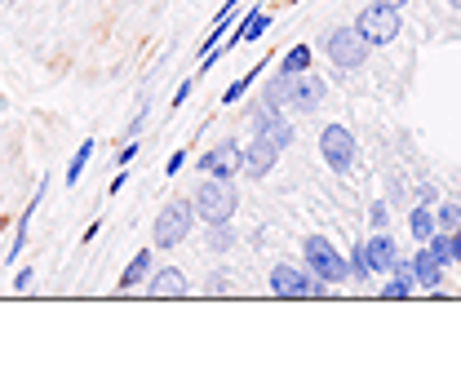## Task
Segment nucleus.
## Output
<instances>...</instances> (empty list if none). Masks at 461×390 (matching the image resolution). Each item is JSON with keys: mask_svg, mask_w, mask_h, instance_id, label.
<instances>
[{"mask_svg": "<svg viewBox=\"0 0 461 390\" xmlns=\"http://www.w3.org/2000/svg\"><path fill=\"white\" fill-rule=\"evenodd\" d=\"M195 218L209 226V222H230L235 209H240V191H235V177H209L195 186Z\"/></svg>", "mask_w": 461, "mask_h": 390, "instance_id": "obj_1", "label": "nucleus"}, {"mask_svg": "<svg viewBox=\"0 0 461 390\" xmlns=\"http://www.w3.org/2000/svg\"><path fill=\"white\" fill-rule=\"evenodd\" d=\"M302 262H306V271H311V276L324 279L329 288L350 279L346 258L338 253V249H333V240H324V235H306V240H302Z\"/></svg>", "mask_w": 461, "mask_h": 390, "instance_id": "obj_2", "label": "nucleus"}, {"mask_svg": "<svg viewBox=\"0 0 461 390\" xmlns=\"http://www.w3.org/2000/svg\"><path fill=\"white\" fill-rule=\"evenodd\" d=\"M191 226H195V204L191 200H169L160 209L156 226H151V240H156V249H177L191 235Z\"/></svg>", "mask_w": 461, "mask_h": 390, "instance_id": "obj_3", "label": "nucleus"}, {"mask_svg": "<svg viewBox=\"0 0 461 390\" xmlns=\"http://www.w3.org/2000/svg\"><path fill=\"white\" fill-rule=\"evenodd\" d=\"M368 41L355 32V23L350 27H333L329 36H324V54L333 58V67H342V71H355V67H364V58H368Z\"/></svg>", "mask_w": 461, "mask_h": 390, "instance_id": "obj_4", "label": "nucleus"}, {"mask_svg": "<svg viewBox=\"0 0 461 390\" xmlns=\"http://www.w3.org/2000/svg\"><path fill=\"white\" fill-rule=\"evenodd\" d=\"M355 32H359L368 45H391V41H400V9H391V5H368V9H359Z\"/></svg>", "mask_w": 461, "mask_h": 390, "instance_id": "obj_5", "label": "nucleus"}, {"mask_svg": "<svg viewBox=\"0 0 461 390\" xmlns=\"http://www.w3.org/2000/svg\"><path fill=\"white\" fill-rule=\"evenodd\" d=\"M271 293H276V297H329V284L315 279L311 271H302V267L280 262V267L271 271Z\"/></svg>", "mask_w": 461, "mask_h": 390, "instance_id": "obj_6", "label": "nucleus"}, {"mask_svg": "<svg viewBox=\"0 0 461 390\" xmlns=\"http://www.w3.org/2000/svg\"><path fill=\"white\" fill-rule=\"evenodd\" d=\"M320 156H324V165L333 168V173H350V168H355V156H359V147H355L350 129L329 124V129L320 133Z\"/></svg>", "mask_w": 461, "mask_h": 390, "instance_id": "obj_7", "label": "nucleus"}, {"mask_svg": "<svg viewBox=\"0 0 461 390\" xmlns=\"http://www.w3.org/2000/svg\"><path fill=\"white\" fill-rule=\"evenodd\" d=\"M200 173H209V177H235L240 168H244V147H235V142H218V147H209L200 160H195Z\"/></svg>", "mask_w": 461, "mask_h": 390, "instance_id": "obj_8", "label": "nucleus"}, {"mask_svg": "<svg viewBox=\"0 0 461 390\" xmlns=\"http://www.w3.org/2000/svg\"><path fill=\"white\" fill-rule=\"evenodd\" d=\"M320 103H324V80H320V76H311V71L288 76V107H297V112H315Z\"/></svg>", "mask_w": 461, "mask_h": 390, "instance_id": "obj_9", "label": "nucleus"}, {"mask_svg": "<svg viewBox=\"0 0 461 390\" xmlns=\"http://www.w3.org/2000/svg\"><path fill=\"white\" fill-rule=\"evenodd\" d=\"M280 151H285V147H276L271 138L253 133V142L244 147V168H240V173H249V177H267V173L276 168V160H280Z\"/></svg>", "mask_w": 461, "mask_h": 390, "instance_id": "obj_10", "label": "nucleus"}, {"mask_svg": "<svg viewBox=\"0 0 461 390\" xmlns=\"http://www.w3.org/2000/svg\"><path fill=\"white\" fill-rule=\"evenodd\" d=\"M364 258H368V271H373V276H391L400 249H395V240H391L386 231H373V240H364Z\"/></svg>", "mask_w": 461, "mask_h": 390, "instance_id": "obj_11", "label": "nucleus"}, {"mask_svg": "<svg viewBox=\"0 0 461 390\" xmlns=\"http://www.w3.org/2000/svg\"><path fill=\"white\" fill-rule=\"evenodd\" d=\"M142 293H151V297H186L191 293V279L182 276L177 267H151V276H147V288Z\"/></svg>", "mask_w": 461, "mask_h": 390, "instance_id": "obj_12", "label": "nucleus"}, {"mask_svg": "<svg viewBox=\"0 0 461 390\" xmlns=\"http://www.w3.org/2000/svg\"><path fill=\"white\" fill-rule=\"evenodd\" d=\"M253 133H262V138H271L276 147H288L293 142V124H288L285 115H280V107H258V115H253Z\"/></svg>", "mask_w": 461, "mask_h": 390, "instance_id": "obj_13", "label": "nucleus"}, {"mask_svg": "<svg viewBox=\"0 0 461 390\" xmlns=\"http://www.w3.org/2000/svg\"><path fill=\"white\" fill-rule=\"evenodd\" d=\"M267 32H271V14L253 5V9H249V14L240 18V27L230 32V41H222V50H235V45H249V41H262Z\"/></svg>", "mask_w": 461, "mask_h": 390, "instance_id": "obj_14", "label": "nucleus"}, {"mask_svg": "<svg viewBox=\"0 0 461 390\" xmlns=\"http://www.w3.org/2000/svg\"><path fill=\"white\" fill-rule=\"evenodd\" d=\"M412 276H417V288H435V293H439V288H444V262L421 244V249L412 253Z\"/></svg>", "mask_w": 461, "mask_h": 390, "instance_id": "obj_15", "label": "nucleus"}, {"mask_svg": "<svg viewBox=\"0 0 461 390\" xmlns=\"http://www.w3.org/2000/svg\"><path fill=\"white\" fill-rule=\"evenodd\" d=\"M151 267H156V258H151V253H133V262H129V267H124V276H120V293L142 288L147 276H151Z\"/></svg>", "mask_w": 461, "mask_h": 390, "instance_id": "obj_16", "label": "nucleus"}, {"mask_svg": "<svg viewBox=\"0 0 461 390\" xmlns=\"http://www.w3.org/2000/svg\"><path fill=\"white\" fill-rule=\"evenodd\" d=\"M408 231H412L417 244H426V240L439 231V226H435V209H430V204H417V209L408 213Z\"/></svg>", "mask_w": 461, "mask_h": 390, "instance_id": "obj_17", "label": "nucleus"}, {"mask_svg": "<svg viewBox=\"0 0 461 390\" xmlns=\"http://www.w3.org/2000/svg\"><path fill=\"white\" fill-rule=\"evenodd\" d=\"M280 71L285 76H297V71H311V50L306 45H293L285 58H280Z\"/></svg>", "mask_w": 461, "mask_h": 390, "instance_id": "obj_18", "label": "nucleus"}, {"mask_svg": "<svg viewBox=\"0 0 461 390\" xmlns=\"http://www.w3.org/2000/svg\"><path fill=\"white\" fill-rule=\"evenodd\" d=\"M262 71H267V58H262V62H258V67H253V71H249V76H240V80H235V85H230L227 94H222V103H240V98H244V94H249V85H253V80H258V76H262Z\"/></svg>", "mask_w": 461, "mask_h": 390, "instance_id": "obj_19", "label": "nucleus"}, {"mask_svg": "<svg viewBox=\"0 0 461 390\" xmlns=\"http://www.w3.org/2000/svg\"><path fill=\"white\" fill-rule=\"evenodd\" d=\"M89 160H94V142H80V147H76V156H71V165H67V186H76V182H80V173H85Z\"/></svg>", "mask_w": 461, "mask_h": 390, "instance_id": "obj_20", "label": "nucleus"}, {"mask_svg": "<svg viewBox=\"0 0 461 390\" xmlns=\"http://www.w3.org/2000/svg\"><path fill=\"white\" fill-rule=\"evenodd\" d=\"M230 244H235V226L230 222H209V249H213V253H227Z\"/></svg>", "mask_w": 461, "mask_h": 390, "instance_id": "obj_21", "label": "nucleus"}, {"mask_svg": "<svg viewBox=\"0 0 461 390\" xmlns=\"http://www.w3.org/2000/svg\"><path fill=\"white\" fill-rule=\"evenodd\" d=\"M267 107H285L288 103V76L285 71H276L271 80H267V98H262Z\"/></svg>", "mask_w": 461, "mask_h": 390, "instance_id": "obj_22", "label": "nucleus"}, {"mask_svg": "<svg viewBox=\"0 0 461 390\" xmlns=\"http://www.w3.org/2000/svg\"><path fill=\"white\" fill-rule=\"evenodd\" d=\"M435 226H439V231H457L461 226V204L457 200H444V204L435 209Z\"/></svg>", "mask_w": 461, "mask_h": 390, "instance_id": "obj_23", "label": "nucleus"}, {"mask_svg": "<svg viewBox=\"0 0 461 390\" xmlns=\"http://www.w3.org/2000/svg\"><path fill=\"white\" fill-rule=\"evenodd\" d=\"M426 249H430V253H435V258H439L444 267L453 262V244H448V231H435V235L426 240Z\"/></svg>", "mask_w": 461, "mask_h": 390, "instance_id": "obj_24", "label": "nucleus"}, {"mask_svg": "<svg viewBox=\"0 0 461 390\" xmlns=\"http://www.w3.org/2000/svg\"><path fill=\"white\" fill-rule=\"evenodd\" d=\"M408 293H412V288H408L403 279H395V276H391L386 284H382V288H377V297H382V302H403Z\"/></svg>", "mask_w": 461, "mask_h": 390, "instance_id": "obj_25", "label": "nucleus"}, {"mask_svg": "<svg viewBox=\"0 0 461 390\" xmlns=\"http://www.w3.org/2000/svg\"><path fill=\"white\" fill-rule=\"evenodd\" d=\"M346 267H350V279H368L373 276V271H368V258H364V244H355V249H350V262H346Z\"/></svg>", "mask_w": 461, "mask_h": 390, "instance_id": "obj_26", "label": "nucleus"}, {"mask_svg": "<svg viewBox=\"0 0 461 390\" xmlns=\"http://www.w3.org/2000/svg\"><path fill=\"white\" fill-rule=\"evenodd\" d=\"M386 222H391V209L377 200V204L368 209V226H373V231H386Z\"/></svg>", "mask_w": 461, "mask_h": 390, "instance_id": "obj_27", "label": "nucleus"}, {"mask_svg": "<svg viewBox=\"0 0 461 390\" xmlns=\"http://www.w3.org/2000/svg\"><path fill=\"white\" fill-rule=\"evenodd\" d=\"M391 276L403 279L408 288H417V276H412V262H403V258H395V267H391Z\"/></svg>", "mask_w": 461, "mask_h": 390, "instance_id": "obj_28", "label": "nucleus"}, {"mask_svg": "<svg viewBox=\"0 0 461 390\" xmlns=\"http://www.w3.org/2000/svg\"><path fill=\"white\" fill-rule=\"evenodd\" d=\"M209 293H213V297L230 293V276H227V271H213V279H209Z\"/></svg>", "mask_w": 461, "mask_h": 390, "instance_id": "obj_29", "label": "nucleus"}, {"mask_svg": "<svg viewBox=\"0 0 461 390\" xmlns=\"http://www.w3.org/2000/svg\"><path fill=\"white\" fill-rule=\"evenodd\" d=\"M191 89H195V76H186V80L177 85V94H173V107H182V103L191 98Z\"/></svg>", "mask_w": 461, "mask_h": 390, "instance_id": "obj_30", "label": "nucleus"}, {"mask_svg": "<svg viewBox=\"0 0 461 390\" xmlns=\"http://www.w3.org/2000/svg\"><path fill=\"white\" fill-rule=\"evenodd\" d=\"M133 156H138V142H133V138H129V142H124V147H120V151H115V165L124 168V165H129V160H133Z\"/></svg>", "mask_w": 461, "mask_h": 390, "instance_id": "obj_31", "label": "nucleus"}, {"mask_svg": "<svg viewBox=\"0 0 461 390\" xmlns=\"http://www.w3.org/2000/svg\"><path fill=\"white\" fill-rule=\"evenodd\" d=\"M182 165H186V151H173L169 165H165V173H169V177H177V173H182Z\"/></svg>", "mask_w": 461, "mask_h": 390, "instance_id": "obj_32", "label": "nucleus"}, {"mask_svg": "<svg viewBox=\"0 0 461 390\" xmlns=\"http://www.w3.org/2000/svg\"><path fill=\"white\" fill-rule=\"evenodd\" d=\"M14 288H18V293H27V288H32V267H23V271L14 276Z\"/></svg>", "mask_w": 461, "mask_h": 390, "instance_id": "obj_33", "label": "nucleus"}, {"mask_svg": "<svg viewBox=\"0 0 461 390\" xmlns=\"http://www.w3.org/2000/svg\"><path fill=\"white\" fill-rule=\"evenodd\" d=\"M448 244H453V262L461 267V226L457 231H448Z\"/></svg>", "mask_w": 461, "mask_h": 390, "instance_id": "obj_34", "label": "nucleus"}, {"mask_svg": "<svg viewBox=\"0 0 461 390\" xmlns=\"http://www.w3.org/2000/svg\"><path fill=\"white\" fill-rule=\"evenodd\" d=\"M377 5H391V9H403L408 0H377Z\"/></svg>", "mask_w": 461, "mask_h": 390, "instance_id": "obj_35", "label": "nucleus"}, {"mask_svg": "<svg viewBox=\"0 0 461 390\" xmlns=\"http://www.w3.org/2000/svg\"><path fill=\"white\" fill-rule=\"evenodd\" d=\"M5 226H9V222H5V218H0V235H5Z\"/></svg>", "mask_w": 461, "mask_h": 390, "instance_id": "obj_36", "label": "nucleus"}, {"mask_svg": "<svg viewBox=\"0 0 461 390\" xmlns=\"http://www.w3.org/2000/svg\"><path fill=\"white\" fill-rule=\"evenodd\" d=\"M448 5H453V9H461V0H448Z\"/></svg>", "mask_w": 461, "mask_h": 390, "instance_id": "obj_37", "label": "nucleus"}]
</instances>
